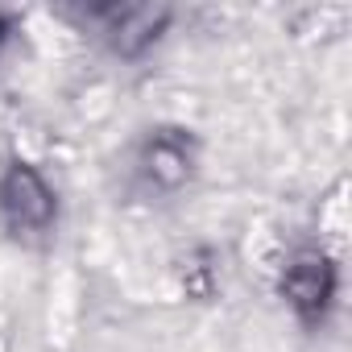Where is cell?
Returning <instances> with one entry per match:
<instances>
[{
	"instance_id": "cell-2",
	"label": "cell",
	"mask_w": 352,
	"mask_h": 352,
	"mask_svg": "<svg viewBox=\"0 0 352 352\" xmlns=\"http://www.w3.org/2000/svg\"><path fill=\"white\" fill-rule=\"evenodd\" d=\"M278 294L294 311L298 323H307V327L323 323L327 311L336 307V294H340V270H336L331 253H323V249H298L286 261L282 278H278Z\"/></svg>"
},
{
	"instance_id": "cell-3",
	"label": "cell",
	"mask_w": 352,
	"mask_h": 352,
	"mask_svg": "<svg viewBox=\"0 0 352 352\" xmlns=\"http://www.w3.org/2000/svg\"><path fill=\"white\" fill-rule=\"evenodd\" d=\"M195 174V141L187 129H153L141 149H137V179L157 191V195H174L191 183Z\"/></svg>"
},
{
	"instance_id": "cell-1",
	"label": "cell",
	"mask_w": 352,
	"mask_h": 352,
	"mask_svg": "<svg viewBox=\"0 0 352 352\" xmlns=\"http://www.w3.org/2000/svg\"><path fill=\"white\" fill-rule=\"evenodd\" d=\"M0 224L21 241H38L58 224V195L34 162H9L0 170Z\"/></svg>"
},
{
	"instance_id": "cell-4",
	"label": "cell",
	"mask_w": 352,
	"mask_h": 352,
	"mask_svg": "<svg viewBox=\"0 0 352 352\" xmlns=\"http://www.w3.org/2000/svg\"><path fill=\"white\" fill-rule=\"evenodd\" d=\"M100 21V34L108 38V46L124 58H137L145 54L157 34L166 30L170 21V9H153V5H108V9H96L91 13Z\"/></svg>"
},
{
	"instance_id": "cell-5",
	"label": "cell",
	"mask_w": 352,
	"mask_h": 352,
	"mask_svg": "<svg viewBox=\"0 0 352 352\" xmlns=\"http://www.w3.org/2000/svg\"><path fill=\"white\" fill-rule=\"evenodd\" d=\"M0 38H5V17H0Z\"/></svg>"
}]
</instances>
